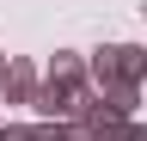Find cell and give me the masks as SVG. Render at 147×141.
I'll list each match as a JSON object with an SVG mask.
<instances>
[{
  "label": "cell",
  "instance_id": "1",
  "mask_svg": "<svg viewBox=\"0 0 147 141\" xmlns=\"http://www.w3.org/2000/svg\"><path fill=\"white\" fill-rule=\"evenodd\" d=\"M147 80V49L141 43H104L92 55V86H141Z\"/></svg>",
  "mask_w": 147,
  "mask_h": 141
},
{
  "label": "cell",
  "instance_id": "2",
  "mask_svg": "<svg viewBox=\"0 0 147 141\" xmlns=\"http://www.w3.org/2000/svg\"><path fill=\"white\" fill-rule=\"evenodd\" d=\"M0 98H6V104H37V98H43V74H37L31 61H12V74L0 80Z\"/></svg>",
  "mask_w": 147,
  "mask_h": 141
},
{
  "label": "cell",
  "instance_id": "3",
  "mask_svg": "<svg viewBox=\"0 0 147 141\" xmlns=\"http://www.w3.org/2000/svg\"><path fill=\"white\" fill-rule=\"evenodd\" d=\"M98 98L110 104V117L135 123V104H141V86H98Z\"/></svg>",
  "mask_w": 147,
  "mask_h": 141
},
{
  "label": "cell",
  "instance_id": "4",
  "mask_svg": "<svg viewBox=\"0 0 147 141\" xmlns=\"http://www.w3.org/2000/svg\"><path fill=\"white\" fill-rule=\"evenodd\" d=\"M98 141H147V123H104Z\"/></svg>",
  "mask_w": 147,
  "mask_h": 141
},
{
  "label": "cell",
  "instance_id": "5",
  "mask_svg": "<svg viewBox=\"0 0 147 141\" xmlns=\"http://www.w3.org/2000/svg\"><path fill=\"white\" fill-rule=\"evenodd\" d=\"M37 141H67V123H37Z\"/></svg>",
  "mask_w": 147,
  "mask_h": 141
},
{
  "label": "cell",
  "instance_id": "6",
  "mask_svg": "<svg viewBox=\"0 0 147 141\" xmlns=\"http://www.w3.org/2000/svg\"><path fill=\"white\" fill-rule=\"evenodd\" d=\"M6 141H37V123H6Z\"/></svg>",
  "mask_w": 147,
  "mask_h": 141
},
{
  "label": "cell",
  "instance_id": "7",
  "mask_svg": "<svg viewBox=\"0 0 147 141\" xmlns=\"http://www.w3.org/2000/svg\"><path fill=\"white\" fill-rule=\"evenodd\" d=\"M6 74H12V61H6V49H0V80H6Z\"/></svg>",
  "mask_w": 147,
  "mask_h": 141
},
{
  "label": "cell",
  "instance_id": "8",
  "mask_svg": "<svg viewBox=\"0 0 147 141\" xmlns=\"http://www.w3.org/2000/svg\"><path fill=\"white\" fill-rule=\"evenodd\" d=\"M0 141H6V123H0Z\"/></svg>",
  "mask_w": 147,
  "mask_h": 141
},
{
  "label": "cell",
  "instance_id": "9",
  "mask_svg": "<svg viewBox=\"0 0 147 141\" xmlns=\"http://www.w3.org/2000/svg\"><path fill=\"white\" fill-rule=\"evenodd\" d=\"M141 12H147V6H141Z\"/></svg>",
  "mask_w": 147,
  "mask_h": 141
}]
</instances>
